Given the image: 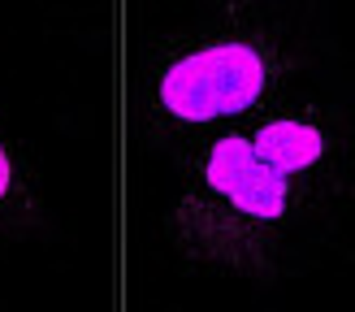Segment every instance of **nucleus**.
<instances>
[{"instance_id":"nucleus-1","label":"nucleus","mask_w":355,"mask_h":312,"mask_svg":"<svg viewBox=\"0 0 355 312\" xmlns=\"http://www.w3.org/2000/svg\"><path fill=\"white\" fill-rule=\"evenodd\" d=\"M338 161V130L321 109H286L256 130H225L200 152L165 234L204 269L260 273L329 200Z\"/></svg>"},{"instance_id":"nucleus-3","label":"nucleus","mask_w":355,"mask_h":312,"mask_svg":"<svg viewBox=\"0 0 355 312\" xmlns=\"http://www.w3.org/2000/svg\"><path fill=\"white\" fill-rule=\"evenodd\" d=\"M35 213H40V196H35L31 161L17 144V135L9 130V121L0 117V234L26 230Z\"/></svg>"},{"instance_id":"nucleus-2","label":"nucleus","mask_w":355,"mask_h":312,"mask_svg":"<svg viewBox=\"0 0 355 312\" xmlns=\"http://www.w3.org/2000/svg\"><path fill=\"white\" fill-rule=\"evenodd\" d=\"M286 52L260 26H208L173 40L152 57L148 113L156 126L200 130L252 113L277 92Z\"/></svg>"}]
</instances>
